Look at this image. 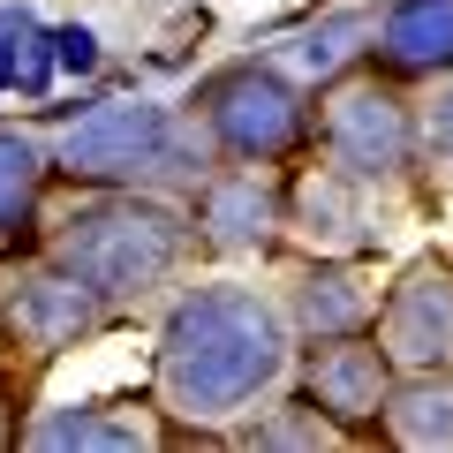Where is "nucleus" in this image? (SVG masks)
<instances>
[{"instance_id": "obj_5", "label": "nucleus", "mask_w": 453, "mask_h": 453, "mask_svg": "<svg viewBox=\"0 0 453 453\" xmlns=\"http://www.w3.org/2000/svg\"><path fill=\"white\" fill-rule=\"evenodd\" d=\"M204 121L234 159H280L303 136V91L288 83V68L242 61L204 91Z\"/></svg>"}, {"instance_id": "obj_4", "label": "nucleus", "mask_w": 453, "mask_h": 453, "mask_svg": "<svg viewBox=\"0 0 453 453\" xmlns=\"http://www.w3.org/2000/svg\"><path fill=\"white\" fill-rule=\"evenodd\" d=\"M318 129H325V159H333L340 174H356L363 189L408 174V159H416V144H423L408 98L386 91V83H340V91L325 98Z\"/></svg>"}, {"instance_id": "obj_18", "label": "nucleus", "mask_w": 453, "mask_h": 453, "mask_svg": "<svg viewBox=\"0 0 453 453\" xmlns=\"http://www.w3.org/2000/svg\"><path fill=\"white\" fill-rule=\"evenodd\" d=\"M257 446H325V438H333V423L318 416V408H303V416H280V423H257Z\"/></svg>"}, {"instance_id": "obj_16", "label": "nucleus", "mask_w": 453, "mask_h": 453, "mask_svg": "<svg viewBox=\"0 0 453 453\" xmlns=\"http://www.w3.org/2000/svg\"><path fill=\"white\" fill-rule=\"evenodd\" d=\"M38 181H46V151L31 136L0 129V234H16L38 204Z\"/></svg>"}, {"instance_id": "obj_14", "label": "nucleus", "mask_w": 453, "mask_h": 453, "mask_svg": "<svg viewBox=\"0 0 453 453\" xmlns=\"http://www.w3.org/2000/svg\"><path fill=\"white\" fill-rule=\"evenodd\" d=\"M303 234H325V242L356 250L371 226H363V181L340 174V166H325V174L303 181Z\"/></svg>"}, {"instance_id": "obj_10", "label": "nucleus", "mask_w": 453, "mask_h": 453, "mask_svg": "<svg viewBox=\"0 0 453 453\" xmlns=\"http://www.w3.org/2000/svg\"><path fill=\"white\" fill-rule=\"evenodd\" d=\"M371 318V288H363L356 265H318V273L295 280V325L310 340H340V333H363Z\"/></svg>"}, {"instance_id": "obj_1", "label": "nucleus", "mask_w": 453, "mask_h": 453, "mask_svg": "<svg viewBox=\"0 0 453 453\" xmlns=\"http://www.w3.org/2000/svg\"><path fill=\"white\" fill-rule=\"evenodd\" d=\"M288 378V318L257 288L211 280L174 303L159 333V401L189 423H234Z\"/></svg>"}, {"instance_id": "obj_2", "label": "nucleus", "mask_w": 453, "mask_h": 453, "mask_svg": "<svg viewBox=\"0 0 453 453\" xmlns=\"http://www.w3.org/2000/svg\"><path fill=\"white\" fill-rule=\"evenodd\" d=\"M189 234L196 226L174 204L121 189V196H98V204L68 211L61 234H53V265H68L98 303H136L159 280H174V265L189 257Z\"/></svg>"}, {"instance_id": "obj_3", "label": "nucleus", "mask_w": 453, "mask_h": 453, "mask_svg": "<svg viewBox=\"0 0 453 453\" xmlns=\"http://www.w3.org/2000/svg\"><path fill=\"white\" fill-rule=\"evenodd\" d=\"M61 166L76 181H159V174H204V144L159 98H106L61 129Z\"/></svg>"}, {"instance_id": "obj_7", "label": "nucleus", "mask_w": 453, "mask_h": 453, "mask_svg": "<svg viewBox=\"0 0 453 453\" xmlns=\"http://www.w3.org/2000/svg\"><path fill=\"white\" fill-rule=\"evenodd\" d=\"M303 393H310V408H318L333 431H356V423H371L378 408H386L393 363H386V348H378V340L340 333V340H325L318 356L303 363Z\"/></svg>"}, {"instance_id": "obj_15", "label": "nucleus", "mask_w": 453, "mask_h": 453, "mask_svg": "<svg viewBox=\"0 0 453 453\" xmlns=\"http://www.w3.org/2000/svg\"><path fill=\"white\" fill-rule=\"evenodd\" d=\"M356 38H371V16H318V23H303V31H288L280 61H288L295 76H340L348 53H356Z\"/></svg>"}, {"instance_id": "obj_17", "label": "nucleus", "mask_w": 453, "mask_h": 453, "mask_svg": "<svg viewBox=\"0 0 453 453\" xmlns=\"http://www.w3.org/2000/svg\"><path fill=\"white\" fill-rule=\"evenodd\" d=\"M31 446H151L144 423H113L98 408H53L31 423Z\"/></svg>"}, {"instance_id": "obj_12", "label": "nucleus", "mask_w": 453, "mask_h": 453, "mask_svg": "<svg viewBox=\"0 0 453 453\" xmlns=\"http://www.w3.org/2000/svg\"><path fill=\"white\" fill-rule=\"evenodd\" d=\"M386 61L408 68V76H431V68H453V0H401L386 16Z\"/></svg>"}, {"instance_id": "obj_9", "label": "nucleus", "mask_w": 453, "mask_h": 453, "mask_svg": "<svg viewBox=\"0 0 453 453\" xmlns=\"http://www.w3.org/2000/svg\"><path fill=\"white\" fill-rule=\"evenodd\" d=\"M196 226H204L211 250H257V242H273V226H280V189L265 174H204Z\"/></svg>"}, {"instance_id": "obj_19", "label": "nucleus", "mask_w": 453, "mask_h": 453, "mask_svg": "<svg viewBox=\"0 0 453 453\" xmlns=\"http://www.w3.org/2000/svg\"><path fill=\"white\" fill-rule=\"evenodd\" d=\"M53 68H68V76H91L98 68V31L91 23H61L53 31Z\"/></svg>"}, {"instance_id": "obj_20", "label": "nucleus", "mask_w": 453, "mask_h": 453, "mask_svg": "<svg viewBox=\"0 0 453 453\" xmlns=\"http://www.w3.org/2000/svg\"><path fill=\"white\" fill-rule=\"evenodd\" d=\"M423 136H431L438 159H453V83L438 91V106H431V121H423Z\"/></svg>"}, {"instance_id": "obj_13", "label": "nucleus", "mask_w": 453, "mask_h": 453, "mask_svg": "<svg viewBox=\"0 0 453 453\" xmlns=\"http://www.w3.org/2000/svg\"><path fill=\"white\" fill-rule=\"evenodd\" d=\"M53 83V23L23 0H0V91H46Z\"/></svg>"}, {"instance_id": "obj_11", "label": "nucleus", "mask_w": 453, "mask_h": 453, "mask_svg": "<svg viewBox=\"0 0 453 453\" xmlns=\"http://www.w3.org/2000/svg\"><path fill=\"white\" fill-rule=\"evenodd\" d=\"M378 416H386V431L401 438V446H416V453H438V446H446V453H453V378L408 371V386H393Z\"/></svg>"}, {"instance_id": "obj_8", "label": "nucleus", "mask_w": 453, "mask_h": 453, "mask_svg": "<svg viewBox=\"0 0 453 453\" xmlns=\"http://www.w3.org/2000/svg\"><path fill=\"white\" fill-rule=\"evenodd\" d=\"M98 310H106V303H98L68 265H46V273H31V280L8 288V325H16V340H23V348H38V356L76 348V340L98 325Z\"/></svg>"}, {"instance_id": "obj_6", "label": "nucleus", "mask_w": 453, "mask_h": 453, "mask_svg": "<svg viewBox=\"0 0 453 453\" xmlns=\"http://www.w3.org/2000/svg\"><path fill=\"white\" fill-rule=\"evenodd\" d=\"M378 348L393 371H453V280L438 265L408 273L378 310Z\"/></svg>"}]
</instances>
